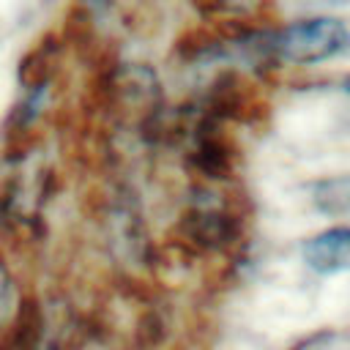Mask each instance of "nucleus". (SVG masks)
Returning a JSON list of instances; mask_svg holds the SVG:
<instances>
[{"mask_svg":"<svg viewBox=\"0 0 350 350\" xmlns=\"http://www.w3.org/2000/svg\"><path fill=\"white\" fill-rule=\"evenodd\" d=\"M350 49V27L334 16H312L265 33L268 60L279 63H323Z\"/></svg>","mask_w":350,"mask_h":350,"instance_id":"obj_1","label":"nucleus"},{"mask_svg":"<svg viewBox=\"0 0 350 350\" xmlns=\"http://www.w3.org/2000/svg\"><path fill=\"white\" fill-rule=\"evenodd\" d=\"M304 260L317 273H350V227H328L304 243Z\"/></svg>","mask_w":350,"mask_h":350,"instance_id":"obj_2","label":"nucleus"},{"mask_svg":"<svg viewBox=\"0 0 350 350\" xmlns=\"http://www.w3.org/2000/svg\"><path fill=\"white\" fill-rule=\"evenodd\" d=\"M194 8H200L205 16H219V14H238L243 11L252 0H191Z\"/></svg>","mask_w":350,"mask_h":350,"instance_id":"obj_3","label":"nucleus"},{"mask_svg":"<svg viewBox=\"0 0 350 350\" xmlns=\"http://www.w3.org/2000/svg\"><path fill=\"white\" fill-rule=\"evenodd\" d=\"M345 90H347V93H350V77H347V79H345Z\"/></svg>","mask_w":350,"mask_h":350,"instance_id":"obj_4","label":"nucleus"}]
</instances>
